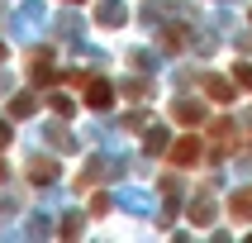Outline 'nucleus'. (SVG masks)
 Instances as JSON below:
<instances>
[{"mask_svg": "<svg viewBox=\"0 0 252 243\" xmlns=\"http://www.w3.org/2000/svg\"><path fill=\"white\" fill-rule=\"evenodd\" d=\"M171 162H176V167L200 162V139H190V134H186V139H176V143H171Z\"/></svg>", "mask_w": 252, "mask_h": 243, "instance_id": "nucleus-1", "label": "nucleus"}, {"mask_svg": "<svg viewBox=\"0 0 252 243\" xmlns=\"http://www.w3.org/2000/svg\"><path fill=\"white\" fill-rule=\"evenodd\" d=\"M86 100H91L95 110H110L114 105V86L110 81H86Z\"/></svg>", "mask_w": 252, "mask_h": 243, "instance_id": "nucleus-2", "label": "nucleus"}, {"mask_svg": "<svg viewBox=\"0 0 252 243\" xmlns=\"http://www.w3.org/2000/svg\"><path fill=\"white\" fill-rule=\"evenodd\" d=\"M214 134H219V157L233 153V143H238V134H233V119H219V124H214Z\"/></svg>", "mask_w": 252, "mask_h": 243, "instance_id": "nucleus-3", "label": "nucleus"}, {"mask_svg": "<svg viewBox=\"0 0 252 243\" xmlns=\"http://www.w3.org/2000/svg\"><path fill=\"white\" fill-rule=\"evenodd\" d=\"M233 219H252V191H238L233 196Z\"/></svg>", "mask_w": 252, "mask_h": 243, "instance_id": "nucleus-4", "label": "nucleus"}, {"mask_svg": "<svg viewBox=\"0 0 252 243\" xmlns=\"http://www.w3.org/2000/svg\"><path fill=\"white\" fill-rule=\"evenodd\" d=\"M10 114H14V119L33 114V96H14V100H10Z\"/></svg>", "mask_w": 252, "mask_h": 243, "instance_id": "nucleus-5", "label": "nucleus"}, {"mask_svg": "<svg viewBox=\"0 0 252 243\" xmlns=\"http://www.w3.org/2000/svg\"><path fill=\"white\" fill-rule=\"evenodd\" d=\"M205 91H210L214 100H228V96H233V86H228V81H205Z\"/></svg>", "mask_w": 252, "mask_h": 243, "instance_id": "nucleus-6", "label": "nucleus"}, {"mask_svg": "<svg viewBox=\"0 0 252 243\" xmlns=\"http://www.w3.org/2000/svg\"><path fill=\"white\" fill-rule=\"evenodd\" d=\"M176 119H181V124H200V105H181Z\"/></svg>", "mask_w": 252, "mask_h": 243, "instance_id": "nucleus-7", "label": "nucleus"}, {"mask_svg": "<svg viewBox=\"0 0 252 243\" xmlns=\"http://www.w3.org/2000/svg\"><path fill=\"white\" fill-rule=\"evenodd\" d=\"M233 71H238V86H243V91H248V86H252V62H238V67H233Z\"/></svg>", "mask_w": 252, "mask_h": 243, "instance_id": "nucleus-8", "label": "nucleus"}, {"mask_svg": "<svg viewBox=\"0 0 252 243\" xmlns=\"http://www.w3.org/2000/svg\"><path fill=\"white\" fill-rule=\"evenodd\" d=\"M5 143H10V129H5V124H0V148H5Z\"/></svg>", "mask_w": 252, "mask_h": 243, "instance_id": "nucleus-9", "label": "nucleus"}, {"mask_svg": "<svg viewBox=\"0 0 252 243\" xmlns=\"http://www.w3.org/2000/svg\"><path fill=\"white\" fill-rule=\"evenodd\" d=\"M0 181H5V162H0Z\"/></svg>", "mask_w": 252, "mask_h": 243, "instance_id": "nucleus-10", "label": "nucleus"}, {"mask_svg": "<svg viewBox=\"0 0 252 243\" xmlns=\"http://www.w3.org/2000/svg\"><path fill=\"white\" fill-rule=\"evenodd\" d=\"M0 57H5V48H0Z\"/></svg>", "mask_w": 252, "mask_h": 243, "instance_id": "nucleus-11", "label": "nucleus"}]
</instances>
